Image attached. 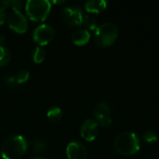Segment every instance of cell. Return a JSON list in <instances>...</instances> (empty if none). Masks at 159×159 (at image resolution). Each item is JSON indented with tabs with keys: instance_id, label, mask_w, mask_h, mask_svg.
I'll use <instances>...</instances> for the list:
<instances>
[{
	"instance_id": "6da1fadb",
	"label": "cell",
	"mask_w": 159,
	"mask_h": 159,
	"mask_svg": "<svg viewBox=\"0 0 159 159\" xmlns=\"http://www.w3.org/2000/svg\"><path fill=\"white\" fill-rule=\"evenodd\" d=\"M28 149V142L21 135H12L5 140L1 146V156L4 159L20 158Z\"/></svg>"
},
{
	"instance_id": "7a4b0ae2",
	"label": "cell",
	"mask_w": 159,
	"mask_h": 159,
	"mask_svg": "<svg viewBox=\"0 0 159 159\" xmlns=\"http://www.w3.org/2000/svg\"><path fill=\"white\" fill-rule=\"evenodd\" d=\"M114 146L119 154L123 156H132L139 152L141 141L135 132L123 131L116 137Z\"/></svg>"
},
{
	"instance_id": "3957f363",
	"label": "cell",
	"mask_w": 159,
	"mask_h": 159,
	"mask_svg": "<svg viewBox=\"0 0 159 159\" xmlns=\"http://www.w3.org/2000/svg\"><path fill=\"white\" fill-rule=\"evenodd\" d=\"M118 37V28L111 21L103 22L96 28L94 31L93 38L95 43L102 48L112 46Z\"/></svg>"
},
{
	"instance_id": "277c9868",
	"label": "cell",
	"mask_w": 159,
	"mask_h": 159,
	"mask_svg": "<svg viewBox=\"0 0 159 159\" xmlns=\"http://www.w3.org/2000/svg\"><path fill=\"white\" fill-rule=\"evenodd\" d=\"M51 10V2L48 0H28L25 3V11L34 21L45 20Z\"/></svg>"
},
{
	"instance_id": "5b68a950",
	"label": "cell",
	"mask_w": 159,
	"mask_h": 159,
	"mask_svg": "<svg viewBox=\"0 0 159 159\" xmlns=\"http://www.w3.org/2000/svg\"><path fill=\"white\" fill-rule=\"evenodd\" d=\"M61 17L65 24L71 27H76L82 24L84 14L80 6L71 5L61 9Z\"/></svg>"
},
{
	"instance_id": "8992f818",
	"label": "cell",
	"mask_w": 159,
	"mask_h": 159,
	"mask_svg": "<svg viewBox=\"0 0 159 159\" xmlns=\"http://www.w3.org/2000/svg\"><path fill=\"white\" fill-rule=\"evenodd\" d=\"M55 35L53 27L47 23L39 24L33 33V38L34 42L40 46H46L52 41Z\"/></svg>"
},
{
	"instance_id": "52a82bcc",
	"label": "cell",
	"mask_w": 159,
	"mask_h": 159,
	"mask_svg": "<svg viewBox=\"0 0 159 159\" xmlns=\"http://www.w3.org/2000/svg\"><path fill=\"white\" fill-rule=\"evenodd\" d=\"M7 24L12 31L18 34H24L28 29L27 20L20 10H13L8 15Z\"/></svg>"
},
{
	"instance_id": "ba28073f",
	"label": "cell",
	"mask_w": 159,
	"mask_h": 159,
	"mask_svg": "<svg viewBox=\"0 0 159 159\" xmlns=\"http://www.w3.org/2000/svg\"><path fill=\"white\" fill-rule=\"evenodd\" d=\"M98 132L99 124L98 121H96L95 119L88 118L82 123L80 128V135L84 140L88 142L94 141L98 135Z\"/></svg>"
},
{
	"instance_id": "9c48e42d",
	"label": "cell",
	"mask_w": 159,
	"mask_h": 159,
	"mask_svg": "<svg viewBox=\"0 0 159 159\" xmlns=\"http://www.w3.org/2000/svg\"><path fill=\"white\" fill-rule=\"evenodd\" d=\"M66 155L68 159H86L88 151L84 144L74 141L68 143L66 147Z\"/></svg>"
},
{
	"instance_id": "30bf717a",
	"label": "cell",
	"mask_w": 159,
	"mask_h": 159,
	"mask_svg": "<svg viewBox=\"0 0 159 159\" xmlns=\"http://www.w3.org/2000/svg\"><path fill=\"white\" fill-rule=\"evenodd\" d=\"M91 37V34L87 29H77L72 34V42L76 46L86 45Z\"/></svg>"
},
{
	"instance_id": "8fae6325",
	"label": "cell",
	"mask_w": 159,
	"mask_h": 159,
	"mask_svg": "<svg viewBox=\"0 0 159 159\" xmlns=\"http://www.w3.org/2000/svg\"><path fill=\"white\" fill-rule=\"evenodd\" d=\"M107 7L105 0H89L85 3V8L90 13H100Z\"/></svg>"
},
{
	"instance_id": "7c38bea8",
	"label": "cell",
	"mask_w": 159,
	"mask_h": 159,
	"mask_svg": "<svg viewBox=\"0 0 159 159\" xmlns=\"http://www.w3.org/2000/svg\"><path fill=\"white\" fill-rule=\"evenodd\" d=\"M112 107L109 103L107 102H99L98 104L95 105L93 113L95 117L98 119L102 116H110L112 113Z\"/></svg>"
},
{
	"instance_id": "4fadbf2b",
	"label": "cell",
	"mask_w": 159,
	"mask_h": 159,
	"mask_svg": "<svg viewBox=\"0 0 159 159\" xmlns=\"http://www.w3.org/2000/svg\"><path fill=\"white\" fill-rule=\"evenodd\" d=\"M47 116H48V120L51 122H59L62 118V111L58 106L50 107L48 110Z\"/></svg>"
},
{
	"instance_id": "5bb4252c",
	"label": "cell",
	"mask_w": 159,
	"mask_h": 159,
	"mask_svg": "<svg viewBox=\"0 0 159 159\" xmlns=\"http://www.w3.org/2000/svg\"><path fill=\"white\" fill-rule=\"evenodd\" d=\"M11 60L10 50L4 46H0V67L7 65Z\"/></svg>"
},
{
	"instance_id": "9a60e30c",
	"label": "cell",
	"mask_w": 159,
	"mask_h": 159,
	"mask_svg": "<svg viewBox=\"0 0 159 159\" xmlns=\"http://www.w3.org/2000/svg\"><path fill=\"white\" fill-rule=\"evenodd\" d=\"M46 58V52L41 47H36L32 52V59L34 63H41Z\"/></svg>"
},
{
	"instance_id": "2e32d148",
	"label": "cell",
	"mask_w": 159,
	"mask_h": 159,
	"mask_svg": "<svg viewBox=\"0 0 159 159\" xmlns=\"http://www.w3.org/2000/svg\"><path fill=\"white\" fill-rule=\"evenodd\" d=\"M82 24H83L87 29H89V30H93V31H95L96 28L98 27L96 19H95L93 16H91V15H85L84 18H83Z\"/></svg>"
},
{
	"instance_id": "e0dca14e",
	"label": "cell",
	"mask_w": 159,
	"mask_h": 159,
	"mask_svg": "<svg viewBox=\"0 0 159 159\" xmlns=\"http://www.w3.org/2000/svg\"><path fill=\"white\" fill-rule=\"evenodd\" d=\"M33 152L34 153H40V152H44L47 150L48 148V144L44 140H35L33 143Z\"/></svg>"
},
{
	"instance_id": "ac0fdd59",
	"label": "cell",
	"mask_w": 159,
	"mask_h": 159,
	"mask_svg": "<svg viewBox=\"0 0 159 159\" xmlns=\"http://www.w3.org/2000/svg\"><path fill=\"white\" fill-rule=\"evenodd\" d=\"M143 139L147 143H155L157 142L158 137H157V134L156 131H154V130H147V131H145L143 133Z\"/></svg>"
},
{
	"instance_id": "d6986e66",
	"label": "cell",
	"mask_w": 159,
	"mask_h": 159,
	"mask_svg": "<svg viewBox=\"0 0 159 159\" xmlns=\"http://www.w3.org/2000/svg\"><path fill=\"white\" fill-rule=\"evenodd\" d=\"M15 77H16V81L18 84H23L26 81H28L30 77V73L26 70H21L16 75Z\"/></svg>"
},
{
	"instance_id": "ffe728a7",
	"label": "cell",
	"mask_w": 159,
	"mask_h": 159,
	"mask_svg": "<svg viewBox=\"0 0 159 159\" xmlns=\"http://www.w3.org/2000/svg\"><path fill=\"white\" fill-rule=\"evenodd\" d=\"M112 118L110 116H102L100 118H98V124L99 126H102L103 128H107L112 124Z\"/></svg>"
},
{
	"instance_id": "44dd1931",
	"label": "cell",
	"mask_w": 159,
	"mask_h": 159,
	"mask_svg": "<svg viewBox=\"0 0 159 159\" xmlns=\"http://www.w3.org/2000/svg\"><path fill=\"white\" fill-rule=\"evenodd\" d=\"M5 83L10 88H15L18 85L16 81V77L14 75H7L5 77Z\"/></svg>"
},
{
	"instance_id": "7402d4cb",
	"label": "cell",
	"mask_w": 159,
	"mask_h": 159,
	"mask_svg": "<svg viewBox=\"0 0 159 159\" xmlns=\"http://www.w3.org/2000/svg\"><path fill=\"white\" fill-rule=\"evenodd\" d=\"M6 8L0 6V26L4 23L6 20Z\"/></svg>"
},
{
	"instance_id": "603a6c76",
	"label": "cell",
	"mask_w": 159,
	"mask_h": 159,
	"mask_svg": "<svg viewBox=\"0 0 159 159\" xmlns=\"http://www.w3.org/2000/svg\"><path fill=\"white\" fill-rule=\"evenodd\" d=\"M5 41V37L3 35H0V46L3 44V42Z\"/></svg>"
},
{
	"instance_id": "cb8c5ba5",
	"label": "cell",
	"mask_w": 159,
	"mask_h": 159,
	"mask_svg": "<svg viewBox=\"0 0 159 159\" xmlns=\"http://www.w3.org/2000/svg\"><path fill=\"white\" fill-rule=\"evenodd\" d=\"M29 159H45L44 157H31V158Z\"/></svg>"
},
{
	"instance_id": "d4e9b609",
	"label": "cell",
	"mask_w": 159,
	"mask_h": 159,
	"mask_svg": "<svg viewBox=\"0 0 159 159\" xmlns=\"http://www.w3.org/2000/svg\"><path fill=\"white\" fill-rule=\"evenodd\" d=\"M52 3H55V4H61V3H64V1H52Z\"/></svg>"
}]
</instances>
